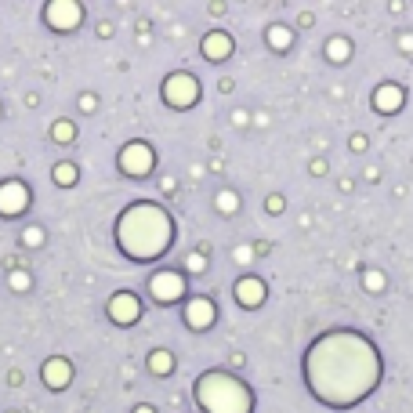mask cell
<instances>
[{"label":"cell","instance_id":"cell-1","mask_svg":"<svg viewBox=\"0 0 413 413\" xmlns=\"http://www.w3.org/2000/svg\"><path fill=\"white\" fill-rule=\"evenodd\" d=\"M305 384L330 410L359 406L384 377V359L359 330H327L305 352Z\"/></svg>","mask_w":413,"mask_h":413},{"label":"cell","instance_id":"cell-2","mask_svg":"<svg viewBox=\"0 0 413 413\" xmlns=\"http://www.w3.org/2000/svg\"><path fill=\"white\" fill-rule=\"evenodd\" d=\"M174 243V222L160 203H131L116 217V247L123 257L145 265L160 261Z\"/></svg>","mask_w":413,"mask_h":413},{"label":"cell","instance_id":"cell-3","mask_svg":"<svg viewBox=\"0 0 413 413\" xmlns=\"http://www.w3.org/2000/svg\"><path fill=\"white\" fill-rule=\"evenodd\" d=\"M196 406L203 413H254V392L243 384L236 373L225 370H206L192 384Z\"/></svg>","mask_w":413,"mask_h":413},{"label":"cell","instance_id":"cell-4","mask_svg":"<svg viewBox=\"0 0 413 413\" xmlns=\"http://www.w3.org/2000/svg\"><path fill=\"white\" fill-rule=\"evenodd\" d=\"M160 95H163V102L171 109H192V106H196V98H200V84H196V76H192V73L182 69V73L167 76Z\"/></svg>","mask_w":413,"mask_h":413},{"label":"cell","instance_id":"cell-5","mask_svg":"<svg viewBox=\"0 0 413 413\" xmlns=\"http://www.w3.org/2000/svg\"><path fill=\"white\" fill-rule=\"evenodd\" d=\"M149 298L156 305H178L185 298V276L178 268H160L149 276Z\"/></svg>","mask_w":413,"mask_h":413},{"label":"cell","instance_id":"cell-6","mask_svg":"<svg viewBox=\"0 0 413 413\" xmlns=\"http://www.w3.org/2000/svg\"><path fill=\"white\" fill-rule=\"evenodd\" d=\"M116 163H120V171L127 178H149L152 167H156V152L145 141H127L120 149V156H116Z\"/></svg>","mask_w":413,"mask_h":413},{"label":"cell","instance_id":"cell-7","mask_svg":"<svg viewBox=\"0 0 413 413\" xmlns=\"http://www.w3.org/2000/svg\"><path fill=\"white\" fill-rule=\"evenodd\" d=\"M44 22H47V30H55V33H73V30H80V22H84V4H76V0H47Z\"/></svg>","mask_w":413,"mask_h":413},{"label":"cell","instance_id":"cell-8","mask_svg":"<svg viewBox=\"0 0 413 413\" xmlns=\"http://www.w3.org/2000/svg\"><path fill=\"white\" fill-rule=\"evenodd\" d=\"M106 312H109V319L116 322V327H134V322L141 319V301L131 290H116L106 301Z\"/></svg>","mask_w":413,"mask_h":413},{"label":"cell","instance_id":"cell-9","mask_svg":"<svg viewBox=\"0 0 413 413\" xmlns=\"http://www.w3.org/2000/svg\"><path fill=\"white\" fill-rule=\"evenodd\" d=\"M33 192L25 182H19V178H8V182H0V217H15L22 214L25 206H30Z\"/></svg>","mask_w":413,"mask_h":413},{"label":"cell","instance_id":"cell-10","mask_svg":"<svg viewBox=\"0 0 413 413\" xmlns=\"http://www.w3.org/2000/svg\"><path fill=\"white\" fill-rule=\"evenodd\" d=\"M182 316H185L189 330H211L214 319H217V305L211 298H189L185 308H182Z\"/></svg>","mask_w":413,"mask_h":413},{"label":"cell","instance_id":"cell-11","mask_svg":"<svg viewBox=\"0 0 413 413\" xmlns=\"http://www.w3.org/2000/svg\"><path fill=\"white\" fill-rule=\"evenodd\" d=\"M40 381L47 384L51 392L69 388V384H73V363H69L66 355H51V359H44V366H40Z\"/></svg>","mask_w":413,"mask_h":413},{"label":"cell","instance_id":"cell-12","mask_svg":"<svg viewBox=\"0 0 413 413\" xmlns=\"http://www.w3.org/2000/svg\"><path fill=\"white\" fill-rule=\"evenodd\" d=\"M265 294H268V287H265L261 276H243V279H236V287H232V298H236L239 308H247V312L265 301Z\"/></svg>","mask_w":413,"mask_h":413},{"label":"cell","instance_id":"cell-13","mask_svg":"<svg viewBox=\"0 0 413 413\" xmlns=\"http://www.w3.org/2000/svg\"><path fill=\"white\" fill-rule=\"evenodd\" d=\"M232 47H236V44H232V36L225 30H214V33H206L200 40V55L206 62H225L232 55Z\"/></svg>","mask_w":413,"mask_h":413},{"label":"cell","instance_id":"cell-14","mask_svg":"<svg viewBox=\"0 0 413 413\" xmlns=\"http://www.w3.org/2000/svg\"><path fill=\"white\" fill-rule=\"evenodd\" d=\"M403 102H406V91L399 84H381L377 91H373V109L384 113V116H392L403 109Z\"/></svg>","mask_w":413,"mask_h":413},{"label":"cell","instance_id":"cell-15","mask_svg":"<svg viewBox=\"0 0 413 413\" xmlns=\"http://www.w3.org/2000/svg\"><path fill=\"white\" fill-rule=\"evenodd\" d=\"M265 44L276 51V55H287V51L294 47V30L290 25H283V22H272L265 30Z\"/></svg>","mask_w":413,"mask_h":413},{"label":"cell","instance_id":"cell-16","mask_svg":"<svg viewBox=\"0 0 413 413\" xmlns=\"http://www.w3.org/2000/svg\"><path fill=\"white\" fill-rule=\"evenodd\" d=\"M322 55H327L333 66H344V62L352 58V40H348V36H330L327 47H322Z\"/></svg>","mask_w":413,"mask_h":413},{"label":"cell","instance_id":"cell-17","mask_svg":"<svg viewBox=\"0 0 413 413\" xmlns=\"http://www.w3.org/2000/svg\"><path fill=\"white\" fill-rule=\"evenodd\" d=\"M51 182H55L58 189H73L76 182H80V171H76V163H55V171H51Z\"/></svg>","mask_w":413,"mask_h":413},{"label":"cell","instance_id":"cell-18","mask_svg":"<svg viewBox=\"0 0 413 413\" xmlns=\"http://www.w3.org/2000/svg\"><path fill=\"white\" fill-rule=\"evenodd\" d=\"M149 370L156 373V377H167V373L174 370V355L167 352V348H156V352H149Z\"/></svg>","mask_w":413,"mask_h":413},{"label":"cell","instance_id":"cell-19","mask_svg":"<svg viewBox=\"0 0 413 413\" xmlns=\"http://www.w3.org/2000/svg\"><path fill=\"white\" fill-rule=\"evenodd\" d=\"M214 206H217V214H236L239 206H243V200H239L236 189H222V192L214 196Z\"/></svg>","mask_w":413,"mask_h":413},{"label":"cell","instance_id":"cell-20","mask_svg":"<svg viewBox=\"0 0 413 413\" xmlns=\"http://www.w3.org/2000/svg\"><path fill=\"white\" fill-rule=\"evenodd\" d=\"M51 138H55L58 145H69V141H76V127L69 120H55L51 123Z\"/></svg>","mask_w":413,"mask_h":413},{"label":"cell","instance_id":"cell-21","mask_svg":"<svg viewBox=\"0 0 413 413\" xmlns=\"http://www.w3.org/2000/svg\"><path fill=\"white\" fill-rule=\"evenodd\" d=\"M363 287H366L370 294H381L384 287H388V276L377 272V268H366V272H363Z\"/></svg>","mask_w":413,"mask_h":413},{"label":"cell","instance_id":"cell-22","mask_svg":"<svg viewBox=\"0 0 413 413\" xmlns=\"http://www.w3.org/2000/svg\"><path fill=\"white\" fill-rule=\"evenodd\" d=\"M22 243H25V247H30V250L44 247V228H40V225H30V228L22 232Z\"/></svg>","mask_w":413,"mask_h":413},{"label":"cell","instance_id":"cell-23","mask_svg":"<svg viewBox=\"0 0 413 413\" xmlns=\"http://www.w3.org/2000/svg\"><path fill=\"white\" fill-rule=\"evenodd\" d=\"M8 283H11V290H19V294H22V290H30V287H33V276H30V272H22V268H15V272L8 276Z\"/></svg>","mask_w":413,"mask_h":413},{"label":"cell","instance_id":"cell-24","mask_svg":"<svg viewBox=\"0 0 413 413\" xmlns=\"http://www.w3.org/2000/svg\"><path fill=\"white\" fill-rule=\"evenodd\" d=\"M232 261H239V265H250V261H254V247H247V243H239V247L232 250Z\"/></svg>","mask_w":413,"mask_h":413},{"label":"cell","instance_id":"cell-25","mask_svg":"<svg viewBox=\"0 0 413 413\" xmlns=\"http://www.w3.org/2000/svg\"><path fill=\"white\" fill-rule=\"evenodd\" d=\"M76 106H80V113H95V109H98V95L84 91L80 98H76Z\"/></svg>","mask_w":413,"mask_h":413},{"label":"cell","instance_id":"cell-26","mask_svg":"<svg viewBox=\"0 0 413 413\" xmlns=\"http://www.w3.org/2000/svg\"><path fill=\"white\" fill-rule=\"evenodd\" d=\"M203 265H206V254H203V250H196V254H189V261H185V268H189V272H200Z\"/></svg>","mask_w":413,"mask_h":413},{"label":"cell","instance_id":"cell-27","mask_svg":"<svg viewBox=\"0 0 413 413\" xmlns=\"http://www.w3.org/2000/svg\"><path fill=\"white\" fill-rule=\"evenodd\" d=\"M283 206H287V200H283V196H268V200H265V211H268V214H279Z\"/></svg>","mask_w":413,"mask_h":413},{"label":"cell","instance_id":"cell-28","mask_svg":"<svg viewBox=\"0 0 413 413\" xmlns=\"http://www.w3.org/2000/svg\"><path fill=\"white\" fill-rule=\"evenodd\" d=\"M399 51H406V55H413V33H403V36H399Z\"/></svg>","mask_w":413,"mask_h":413},{"label":"cell","instance_id":"cell-29","mask_svg":"<svg viewBox=\"0 0 413 413\" xmlns=\"http://www.w3.org/2000/svg\"><path fill=\"white\" fill-rule=\"evenodd\" d=\"M348 149H355V152H363V149H366V138H363V134H355L352 141H348Z\"/></svg>","mask_w":413,"mask_h":413},{"label":"cell","instance_id":"cell-30","mask_svg":"<svg viewBox=\"0 0 413 413\" xmlns=\"http://www.w3.org/2000/svg\"><path fill=\"white\" fill-rule=\"evenodd\" d=\"M298 22H301V30H308V25H312L316 19H312V11H301V15H298Z\"/></svg>","mask_w":413,"mask_h":413},{"label":"cell","instance_id":"cell-31","mask_svg":"<svg viewBox=\"0 0 413 413\" xmlns=\"http://www.w3.org/2000/svg\"><path fill=\"white\" fill-rule=\"evenodd\" d=\"M312 174H327V160H312Z\"/></svg>","mask_w":413,"mask_h":413},{"label":"cell","instance_id":"cell-32","mask_svg":"<svg viewBox=\"0 0 413 413\" xmlns=\"http://www.w3.org/2000/svg\"><path fill=\"white\" fill-rule=\"evenodd\" d=\"M131 413H156V410H152V406H145V403H141V406H134Z\"/></svg>","mask_w":413,"mask_h":413}]
</instances>
